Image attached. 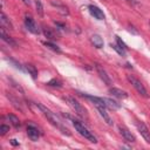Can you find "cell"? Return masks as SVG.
Returning <instances> with one entry per match:
<instances>
[{
    "instance_id": "cell-1",
    "label": "cell",
    "mask_w": 150,
    "mask_h": 150,
    "mask_svg": "<svg viewBox=\"0 0 150 150\" xmlns=\"http://www.w3.org/2000/svg\"><path fill=\"white\" fill-rule=\"evenodd\" d=\"M36 105L40 108V110L43 112V115L48 118V121H49L54 127H56L59 130H61V131H62V134H64V135H67V136H70L69 130L62 125V123H61L60 118L56 116V114H54L53 111H50L48 108H46V107H45L43 104H41V103H36Z\"/></svg>"
},
{
    "instance_id": "cell-2",
    "label": "cell",
    "mask_w": 150,
    "mask_h": 150,
    "mask_svg": "<svg viewBox=\"0 0 150 150\" xmlns=\"http://www.w3.org/2000/svg\"><path fill=\"white\" fill-rule=\"evenodd\" d=\"M71 122H73V125H74L75 130H76L81 136H83L86 139H88V141L91 142V143H97L96 136H95L91 131H89V129H88L83 123H81L79 120H75V118H71Z\"/></svg>"
},
{
    "instance_id": "cell-3",
    "label": "cell",
    "mask_w": 150,
    "mask_h": 150,
    "mask_svg": "<svg viewBox=\"0 0 150 150\" xmlns=\"http://www.w3.org/2000/svg\"><path fill=\"white\" fill-rule=\"evenodd\" d=\"M64 100L67 101V103L70 105V108L75 111V114H76L77 116H80L81 118L88 121V114H87V110L84 109V107H83L81 103H79L74 97H70V96L64 97Z\"/></svg>"
},
{
    "instance_id": "cell-4",
    "label": "cell",
    "mask_w": 150,
    "mask_h": 150,
    "mask_svg": "<svg viewBox=\"0 0 150 150\" xmlns=\"http://www.w3.org/2000/svg\"><path fill=\"white\" fill-rule=\"evenodd\" d=\"M127 79H128V81L131 83V86L137 90V93H138L141 96H143V97H148V91H146L145 87L142 84V82H141L138 79H136L134 75H128Z\"/></svg>"
},
{
    "instance_id": "cell-5",
    "label": "cell",
    "mask_w": 150,
    "mask_h": 150,
    "mask_svg": "<svg viewBox=\"0 0 150 150\" xmlns=\"http://www.w3.org/2000/svg\"><path fill=\"white\" fill-rule=\"evenodd\" d=\"M25 25H26V28L32 32L33 34H39L40 33V29L36 25V22L34 21V19L32 18L30 14H25Z\"/></svg>"
},
{
    "instance_id": "cell-6",
    "label": "cell",
    "mask_w": 150,
    "mask_h": 150,
    "mask_svg": "<svg viewBox=\"0 0 150 150\" xmlns=\"http://www.w3.org/2000/svg\"><path fill=\"white\" fill-rule=\"evenodd\" d=\"M135 124H136V127H137L139 134L142 135V137L145 139V142L150 144V131H149L148 127H146L142 121H136Z\"/></svg>"
},
{
    "instance_id": "cell-7",
    "label": "cell",
    "mask_w": 150,
    "mask_h": 150,
    "mask_svg": "<svg viewBox=\"0 0 150 150\" xmlns=\"http://www.w3.org/2000/svg\"><path fill=\"white\" fill-rule=\"evenodd\" d=\"M118 130H120V134L122 135V137H123L127 142H129V143H135V142H136V137L131 134V131H130L127 127L120 125V127H118Z\"/></svg>"
},
{
    "instance_id": "cell-8",
    "label": "cell",
    "mask_w": 150,
    "mask_h": 150,
    "mask_svg": "<svg viewBox=\"0 0 150 150\" xmlns=\"http://www.w3.org/2000/svg\"><path fill=\"white\" fill-rule=\"evenodd\" d=\"M95 68H96V70H97V73H98V75H100V77L102 79V81H103L107 86H111V79H110V76L108 75V73L105 71V69H104L102 66H100L98 63L95 64Z\"/></svg>"
},
{
    "instance_id": "cell-9",
    "label": "cell",
    "mask_w": 150,
    "mask_h": 150,
    "mask_svg": "<svg viewBox=\"0 0 150 150\" xmlns=\"http://www.w3.org/2000/svg\"><path fill=\"white\" fill-rule=\"evenodd\" d=\"M27 135L32 141H38L39 136H40V131L34 125H28L27 127Z\"/></svg>"
},
{
    "instance_id": "cell-10",
    "label": "cell",
    "mask_w": 150,
    "mask_h": 150,
    "mask_svg": "<svg viewBox=\"0 0 150 150\" xmlns=\"http://www.w3.org/2000/svg\"><path fill=\"white\" fill-rule=\"evenodd\" d=\"M89 12H90V14H91L95 19H97V20H103V19H104L103 12H102L97 6L90 5V6H89Z\"/></svg>"
},
{
    "instance_id": "cell-11",
    "label": "cell",
    "mask_w": 150,
    "mask_h": 150,
    "mask_svg": "<svg viewBox=\"0 0 150 150\" xmlns=\"http://www.w3.org/2000/svg\"><path fill=\"white\" fill-rule=\"evenodd\" d=\"M96 108H97V110H98L100 115H101V116L103 117V120L107 122V124H109V125H112V120L110 118L109 114L107 112V109H105V107H104V105H96Z\"/></svg>"
},
{
    "instance_id": "cell-12",
    "label": "cell",
    "mask_w": 150,
    "mask_h": 150,
    "mask_svg": "<svg viewBox=\"0 0 150 150\" xmlns=\"http://www.w3.org/2000/svg\"><path fill=\"white\" fill-rule=\"evenodd\" d=\"M0 22H1V27L6 28V29H9V30L13 29L12 22L9 21V19L7 18V15H6L4 12H1V14H0Z\"/></svg>"
},
{
    "instance_id": "cell-13",
    "label": "cell",
    "mask_w": 150,
    "mask_h": 150,
    "mask_svg": "<svg viewBox=\"0 0 150 150\" xmlns=\"http://www.w3.org/2000/svg\"><path fill=\"white\" fill-rule=\"evenodd\" d=\"M0 36H1V39L5 41V42H7L9 46H13V47H16V42L9 36V35H7V33L5 32V28L4 27H1L0 28Z\"/></svg>"
},
{
    "instance_id": "cell-14",
    "label": "cell",
    "mask_w": 150,
    "mask_h": 150,
    "mask_svg": "<svg viewBox=\"0 0 150 150\" xmlns=\"http://www.w3.org/2000/svg\"><path fill=\"white\" fill-rule=\"evenodd\" d=\"M109 93H110L112 96L117 97V98H127V97H128L127 91H124V90H122V89H118V88H110V89H109Z\"/></svg>"
},
{
    "instance_id": "cell-15",
    "label": "cell",
    "mask_w": 150,
    "mask_h": 150,
    "mask_svg": "<svg viewBox=\"0 0 150 150\" xmlns=\"http://www.w3.org/2000/svg\"><path fill=\"white\" fill-rule=\"evenodd\" d=\"M90 40H91L93 45H94L96 48H102V47H103V40H102V38H101L98 34H94Z\"/></svg>"
},
{
    "instance_id": "cell-16",
    "label": "cell",
    "mask_w": 150,
    "mask_h": 150,
    "mask_svg": "<svg viewBox=\"0 0 150 150\" xmlns=\"http://www.w3.org/2000/svg\"><path fill=\"white\" fill-rule=\"evenodd\" d=\"M103 101H104L105 108H110V109H118L120 108V104L116 101H112L110 98H104V97H103Z\"/></svg>"
},
{
    "instance_id": "cell-17",
    "label": "cell",
    "mask_w": 150,
    "mask_h": 150,
    "mask_svg": "<svg viewBox=\"0 0 150 150\" xmlns=\"http://www.w3.org/2000/svg\"><path fill=\"white\" fill-rule=\"evenodd\" d=\"M25 67H26V70L28 71V74H29V75L35 80V79L38 77V69H36L33 64H30V63H27Z\"/></svg>"
},
{
    "instance_id": "cell-18",
    "label": "cell",
    "mask_w": 150,
    "mask_h": 150,
    "mask_svg": "<svg viewBox=\"0 0 150 150\" xmlns=\"http://www.w3.org/2000/svg\"><path fill=\"white\" fill-rule=\"evenodd\" d=\"M7 118L9 120V122H11L15 128H19V127H20V124H21V123H20V120H19L15 115L9 114V115H7Z\"/></svg>"
},
{
    "instance_id": "cell-19",
    "label": "cell",
    "mask_w": 150,
    "mask_h": 150,
    "mask_svg": "<svg viewBox=\"0 0 150 150\" xmlns=\"http://www.w3.org/2000/svg\"><path fill=\"white\" fill-rule=\"evenodd\" d=\"M43 34H45V36L47 38V39H49V40H55L56 38H55V34L52 32V29L49 28V27H43Z\"/></svg>"
},
{
    "instance_id": "cell-20",
    "label": "cell",
    "mask_w": 150,
    "mask_h": 150,
    "mask_svg": "<svg viewBox=\"0 0 150 150\" xmlns=\"http://www.w3.org/2000/svg\"><path fill=\"white\" fill-rule=\"evenodd\" d=\"M35 7H36V13L40 16H43V6L40 0H35Z\"/></svg>"
},
{
    "instance_id": "cell-21",
    "label": "cell",
    "mask_w": 150,
    "mask_h": 150,
    "mask_svg": "<svg viewBox=\"0 0 150 150\" xmlns=\"http://www.w3.org/2000/svg\"><path fill=\"white\" fill-rule=\"evenodd\" d=\"M45 46H46V47H48V48H50L52 50H54V52H56V53H61V49H60L56 45H54L53 42L47 41V42H45Z\"/></svg>"
},
{
    "instance_id": "cell-22",
    "label": "cell",
    "mask_w": 150,
    "mask_h": 150,
    "mask_svg": "<svg viewBox=\"0 0 150 150\" xmlns=\"http://www.w3.org/2000/svg\"><path fill=\"white\" fill-rule=\"evenodd\" d=\"M111 47L120 54V55H122V56H125V50L123 49V48H121L118 45H111Z\"/></svg>"
},
{
    "instance_id": "cell-23",
    "label": "cell",
    "mask_w": 150,
    "mask_h": 150,
    "mask_svg": "<svg viewBox=\"0 0 150 150\" xmlns=\"http://www.w3.org/2000/svg\"><path fill=\"white\" fill-rule=\"evenodd\" d=\"M48 86H50V87H57V88H60L62 84H61V82L59 81V80H56V79H53V80H50L48 83H47Z\"/></svg>"
},
{
    "instance_id": "cell-24",
    "label": "cell",
    "mask_w": 150,
    "mask_h": 150,
    "mask_svg": "<svg viewBox=\"0 0 150 150\" xmlns=\"http://www.w3.org/2000/svg\"><path fill=\"white\" fill-rule=\"evenodd\" d=\"M7 97H8V98H9V100L13 102V105H14L16 109H19V110H22V109H21V107H20V103H19V102H18V101H16L14 97H12L9 94H7Z\"/></svg>"
},
{
    "instance_id": "cell-25",
    "label": "cell",
    "mask_w": 150,
    "mask_h": 150,
    "mask_svg": "<svg viewBox=\"0 0 150 150\" xmlns=\"http://www.w3.org/2000/svg\"><path fill=\"white\" fill-rule=\"evenodd\" d=\"M115 38H116V42H117V45H118L121 48H123L124 50H127V48H128V47H127V45L121 40V38H120V36H115Z\"/></svg>"
},
{
    "instance_id": "cell-26",
    "label": "cell",
    "mask_w": 150,
    "mask_h": 150,
    "mask_svg": "<svg viewBox=\"0 0 150 150\" xmlns=\"http://www.w3.org/2000/svg\"><path fill=\"white\" fill-rule=\"evenodd\" d=\"M7 131H9V127L8 125H5V124H1L0 125V134L1 135H5Z\"/></svg>"
},
{
    "instance_id": "cell-27",
    "label": "cell",
    "mask_w": 150,
    "mask_h": 150,
    "mask_svg": "<svg viewBox=\"0 0 150 150\" xmlns=\"http://www.w3.org/2000/svg\"><path fill=\"white\" fill-rule=\"evenodd\" d=\"M11 82H12V83H13V84H12V86H13V87H14V88H15V89H16V90H18V91H20V93H21V94H23V89H22V88H21V86H20V84H18V83H16V82H14V81H12V80H11Z\"/></svg>"
},
{
    "instance_id": "cell-28",
    "label": "cell",
    "mask_w": 150,
    "mask_h": 150,
    "mask_svg": "<svg viewBox=\"0 0 150 150\" xmlns=\"http://www.w3.org/2000/svg\"><path fill=\"white\" fill-rule=\"evenodd\" d=\"M22 2H23L25 5H27V6H30V4H32V0H22Z\"/></svg>"
},
{
    "instance_id": "cell-29",
    "label": "cell",
    "mask_w": 150,
    "mask_h": 150,
    "mask_svg": "<svg viewBox=\"0 0 150 150\" xmlns=\"http://www.w3.org/2000/svg\"><path fill=\"white\" fill-rule=\"evenodd\" d=\"M11 143H12L13 145H18V142H15V139H12V141H11Z\"/></svg>"
},
{
    "instance_id": "cell-30",
    "label": "cell",
    "mask_w": 150,
    "mask_h": 150,
    "mask_svg": "<svg viewBox=\"0 0 150 150\" xmlns=\"http://www.w3.org/2000/svg\"><path fill=\"white\" fill-rule=\"evenodd\" d=\"M127 1H129V2H136L135 0H127Z\"/></svg>"
}]
</instances>
